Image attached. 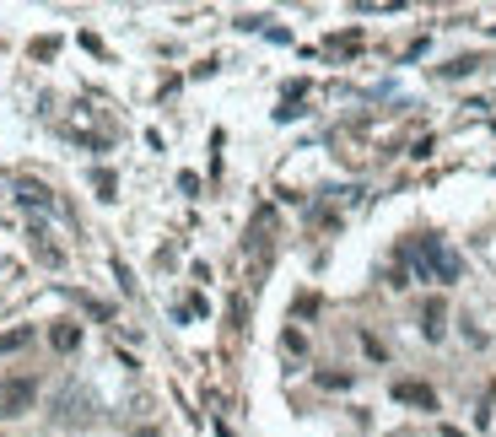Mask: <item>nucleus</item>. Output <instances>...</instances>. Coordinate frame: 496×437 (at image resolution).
<instances>
[{
	"label": "nucleus",
	"mask_w": 496,
	"mask_h": 437,
	"mask_svg": "<svg viewBox=\"0 0 496 437\" xmlns=\"http://www.w3.org/2000/svg\"><path fill=\"white\" fill-rule=\"evenodd\" d=\"M270 232H275V211H259L254 227H248V254L259 259V270H265V254H270V243H275Z\"/></svg>",
	"instance_id": "4"
},
{
	"label": "nucleus",
	"mask_w": 496,
	"mask_h": 437,
	"mask_svg": "<svg viewBox=\"0 0 496 437\" xmlns=\"http://www.w3.org/2000/svg\"><path fill=\"white\" fill-rule=\"evenodd\" d=\"M443 319H448V303H443V297H427V308H421V330H427V341H443Z\"/></svg>",
	"instance_id": "8"
},
{
	"label": "nucleus",
	"mask_w": 496,
	"mask_h": 437,
	"mask_svg": "<svg viewBox=\"0 0 496 437\" xmlns=\"http://www.w3.org/2000/svg\"><path fill=\"white\" fill-rule=\"evenodd\" d=\"M394 400H400V405H416V411H437L432 384H416V378H400V384H394Z\"/></svg>",
	"instance_id": "5"
},
{
	"label": "nucleus",
	"mask_w": 496,
	"mask_h": 437,
	"mask_svg": "<svg viewBox=\"0 0 496 437\" xmlns=\"http://www.w3.org/2000/svg\"><path fill=\"white\" fill-rule=\"evenodd\" d=\"M475 65H481V59H475V54H464V59H454V65H443V76H470Z\"/></svg>",
	"instance_id": "12"
},
{
	"label": "nucleus",
	"mask_w": 496,
	"mask_h": 437,
	"mask_svg": "<svg viewBox=\"0 0 496 437\" xmlns=\"http://www.w3.org/2000/svg\"><path fill=\"white\" fill-rule=\"evenodd\" d=\"M135 437H157V432H151V427H146V432H135Z\"/></svg>",
	"instance_id": "13"
},
{
	"label": "nucleus",
	"mask_w": 496,
	"mask_h": 437,
	"mask_svg": "<svg viewBox=\"0 0 496 437\" xmlns=\"http://www.w3.org/2000/svg\"><path fill=\"white\" fill-rule=\"evenodd\" d=\"M49 346H54V351H76V346H81V330H76L70 319H59V324L49 330Z\"/></svg>",
	"instance_id": "9"
},
{
	"label": "nucleus",
	"mask_w": 496,
	"mask_h": 437,
	"mask_svg": "<svg viewBox=\"0 0 496 437\" xmlns=\"http://www.w3.org/2000/svg\"><path fill=\"white\" fill-rule=\"evenodd\" d=\"M400 265L416 270V276H427V281H443V287H454V281L464 276L459 254H454L437 232H410V238L400 243Z\"/></svg>",
	"instance_id": "1"
},
{
	"label": "nucleus",
	"mask_w": 496,
	"mask_h": 437,
	"mask_svg": "<svg viewBox=\"0 0 496 437\" xmlns=\"http://www.w3.org/2000/svg\"><path fill=\"white\" fill-rule=\"evenodd\" d=\"M92 184H97V195H103V200H113V189H119V184H113V173H108V168H97V173H92Z\"/></svg>",
	"instance_id": "11"
},
{
	"label": "nucleus",
	"mask_w": 496,
	"mask_h": 437,
	"mask_svg": "<svg viewBox=\"0 0 496 437\" xmlns=\"http://www.w3.org/2000/svg\"><path fill=\"white\" fill-rule=\"evenodd\" d=\"M32 400H38V384H32V378H0V422L27 416Z\"/></svg>",
	"instance_id": "3"
},
{
	"label": "nucleus",
	"mask_w": 496,
	"mask_h": 437,
	"mask_svg": "<svg viewBox=\"0 0 496 437\" xmlns=\"http://www.w3.org/2000/svg\"><path fill=\"white\" fill-rule=\"evenodd\" d=\"M54 427H92L97 422V400L81 389V384H65L59 395H54Z\"/></svg>",
	"instance_id": "2"
},
{
	"label": "nucleus",
	"mask_w": 496,
	"mask_h": 437,
	"mask_svg": "<svg viewBox=\"0 0 496 437\" xmlns=\"http://www.w3.org/2000/svg\"><path fill=\"white\" fill-rule=\"evenodd\" d=\"M27 243H32V254H38V259H43L49 270H59V265H65L59 243H49V232H43V227H32V232H27Z\"/></svg>",
	"instance_id": "7"
},
{
	"label": "nucleus",
	"mask_w": 496,
	"mask_h": 437,
	"mask_svg": "<svg viewBox=\"0 0 496 437\" xmlns=\"http://www.w3.org/2000/svg\"><path fill=\"white\" fill-rule=\"evenodd\" d=\"M22 346H32V330H27V324H16V330L0 335V357H5V351H22Z\"/></svg>",
	"instance_id": "10"
},
{
	"label": "nucleus",
	"mask_w": 496,
	"mask_h": 437,
	"mask_svg": "<svg viewBox=\"0 0 496 437\" xmlns=\"http://www.w3.org/2000/svg\"><path fill=\"white\" fill-rule=\"evenodd\" d=\"M16 200H22L27 211H54V189L38 184V178H16Z\"/></svg>",
	"instance_id": "6"
}]
</instances>
